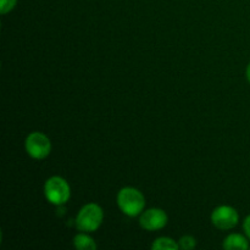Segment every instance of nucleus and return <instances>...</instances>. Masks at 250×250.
<instances>
[{
	"label": "nucleus",
	"mask_w": 250,
	"mask_h": 250,
	"mask_svg": "<svg viewBox=\"0 0 250 250\" xmlns=\"http://www.w3.org/2000/svg\"><path fill=\"white\" fill-rule=\"evenodd\" d=\"M168 217L163 209L159 208H151V209L146 210L141 214L139 217V225L142 229L146 231H158V229H164L167 225Z\"/></svg>",
	"instance_id": "obj_6"
},
{
	"label": "nucleus",
	"mask_w": 250,
	"mask_h": 250,
	"mask_svg": "<svg viewBox=\"0 0 250 250\" xmlns=\"http://www.w3.org/2000/svg\"><path fill=\"white\" fill-rule=\"evenodd\" d=\"M247 80L249 81V83H250V62H249V65H248V67H247Z\"/></svg>",
	"instance_id": "obj_13"
},
{
	"label": "nucleus",
	"mask_w": 250,
	"mask_h": 250,
	"mask_svg": "<svg viewBox=\"0 0 250 250\" xmlns=\"http://www.w3.org/2000/svg\"><path fill=\"white\" fill-rule=\"evenodd\" d=\"M117 205L127 216H138L144 211L146 198L137 188L125 187L117 194Z\"/></svg>",
	"instance_id": "obj_1"
},
{
	"label": "nucleus",
	"mask_w": 250,
	"mask_h": 250,
	"mask_svg": "<svg viewBox=\"0 0 250 250\" xmlns=\"http://www.w3.org/2000/svg\"><path fill=\"white\" fill-rule=\"evenodd\" d=\"M178 246H180V249L190 250L197 246V241H195L194 237L192 236H183L182 238L178 241Z\"/></svg>",
	"instance_id": "obj_10"
},
{
	"label": "nucleus",
	"mask_w": 250,
	"mask_h": 250,
	"mask_svg": "<svg viewBox=\"0 0 250 250\" xmlns=\"http://www.w3.org/2000/svg\"><path fill=\"white\" fill-rule=\"evenodd\" d=\"M243 229H244V233H246V236L250 239V215H248V216L246 217V220H244Z\"/></svg>",
	"instance_id": "obj_12"
},
{
	"label": "nucleus",
	"mask_w": 250,
	"mask_h": 250,
	"mask_svg": "<svg viewBox=\"0 0 250 250\" xmlns=\"http://www.w3.org/2000/svg\"><path fill=\"white\" fill-rule=\"evenodd\" d=\"M103 219H104V212L102 208L95 203H89L80 210L76 217V225L80 231L90 233L99 229Z\"/></svg>",
	"instance_id": "obj_2"
},
{
	"label": "nucleus",
	"mask_w": 250,
	"mask_h": 250,
	"mask_svg": "<svg viewBox=\"0 0 250 250\" xmlns=\"http://www.w3.org/2000/svg\"><path fill=\"white\" fill-rule=\"evenodd\" d=\"M222 247L227 250H247L249 249V243L248 239L242 234L231 233L225 239Z\"/></svg>",
	"instance_id": "obj_7"
},
{
	"label": "nucleus",
	"mask_w": 250,
	"mask_h": 250,
	"mask_svg": "<svg viewBox=\"0 0 250 250\" xmlns=\"http://www.w3.org/2000/svg\"><path fill=\"white\" fill-rule=\"evenodd\" d=\"M73 246L78 250H95L97 244L94 239L85 233H80L73 238Z\"/></svg>",
	"instance_id": "obj_8"
},
{
	"label": "nucleus",
	"mask_w": 250,
	"mask_h": 250,
	"mask_svg": "<svg viewBox=\"0 0 250 250\" xmlns=\"http://www.w3.org/2000/svg\"><path fill=\"white\" fill-rule=\"evenodd\" d=\"M44 194L46 200L54 205H63L71 197V188L66 180L59 176L48 178L44 185Z\"/></svg>",
	"instance_id": "obj_3"
},
{
	"label": "nucleus",
	"mask_w": 250,
	"mask_h": 250,
	"mask_svg": "<svg viewBox=\"0 0 250 250\" xmlns=\"http://www.w3.org/2000/svg\"><path fill=\"white\" fill-rule=\"evenodd\" d=\"M26 151L31 158L42 160L45 159L51 151V142L42 132H32L27 136L24 142Z\"/></svg>",
	"instance_id": "obj_4"
},
{
	"label": "nucleus",
	"mask_w": 250,
	"mask_h": 250,
	"mask_svg": "<svg viewBox=\"0 0 250 250\" xmlns=\"http://www.w3.org/2000/svg\"><path fill=\"white\" fill-rule=\"evenodd\" d=\"M178 248H180L178 243H176V241L170 237H160L151 244L153 250H177Z\"/></svg>",
	"instance_id": "obj_9"
},
{
	"label": "nucleus",
	"mask_w": 250,
	"mask_h": 250,
	"mask_svg": "<svg viewBox=\"0 0 250 250\" xmlns=\"http://www.w3.org/2000/svg\"><path fill=\"white\" fill-rule=\"evenodd\" d=\"M239 221V215L234 208L229 205H221L211 212V222L216 229L226 231L237 226Z\"/></svg>",
	"instance_id": "obj_5"
},
{
	"label": "nucleus",
	"mask_w": 250,
	"mask_h": 250,
	"mask_svg": "<svg viewBox=\"0 0 250 250\" xmlns=\"http://www.w3.org/2000/svg\"><path fill=\"white\" fill-rule=\"evenodd\" d=\"M17 0H0V12L2 15L7 14L16 6Z\"/></svg>",
	"instance_id": "obj_11"
}]
</instances>
